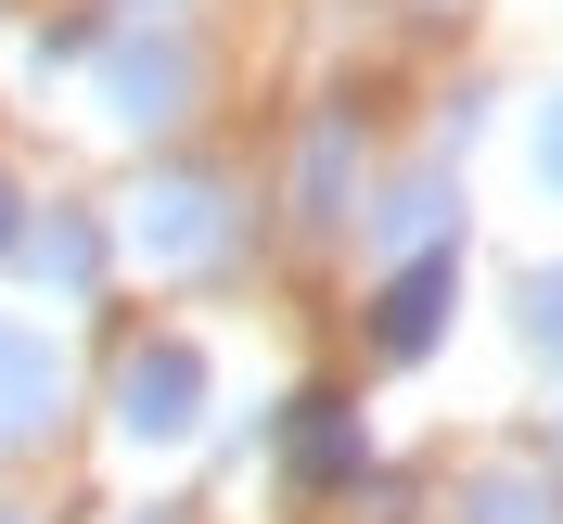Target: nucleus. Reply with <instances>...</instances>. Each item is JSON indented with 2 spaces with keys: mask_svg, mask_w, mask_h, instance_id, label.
Returning <instances> with one entry per match:
<instances>
[{
  "mask_svg": "<svg viewBox=\"0 0 563 524\" xmlns=\"http://www.w3.org/2000/svg\"><path fill=\"white\" fill-rule=\"evenodd\" d=\"M435 294H449V269H422V281H397V294H385V346H397V358L435 346Z\"/></svg>",
  "mask_w": 563,
  "mask_h": 524,
  "instance_id": "3",
  "label": "nucleus"
},
{
  "mask_svg": "<svg viewBox=\"0 0 563 524\" xmlns=\"http://www.w3.org/2000/svg\"><path fill=\"white\" fill-rule=\"evenodd\" d=\"M38 397H52V358H38L26 333H0V435H13V422H38Z\"/></svg>",
  "mask_w": 563,
  "mask_h": 524,
  "instance_id": "2",
  "label": "nucleus"
},
{
  "mask_svg": "<svg viewBox=\"0 0 563 524\" xmlns=\"http://www.w3.org/2000/svg\"><path fill=\"white\" fill-rule=\"evenodd\" d=\"M129 422H141V435H179V422H192V358H179V346H154L129 371Z\"/></svg>",
  "mask_w": 563,
  "mask_h": 524,
  "instance_id": "1",
  "label": "nucleus"
},
{
  "mask_svg": "<svg viewBox=\"0 0 563 524\" xmlns=\"http://www.w3.org/2000/svg\"><path fill=\"white\" fill-rule=\"evenodd\" d=\"M538 346L563 358V281H538Z\"/></svg>",
  "mask_w": 563,
  "mask_h": 524,
  "instance_id": "4",
  "label": "nucleus"
},
{
  "mask_svg": "<svg viewBox=\"0 0 563 524\" xmlns=\"http://www.w3.org/2000/svg\"><path fill=\"white\" fill-rule=\"evenodd\" d=\"M551 167H563V129H551Z\"/></svg>",
  "mask_w": 563,
  "mask_h": 524,
  "instance_id": "5",
  "label": "nucleus"
}]
</instances>
